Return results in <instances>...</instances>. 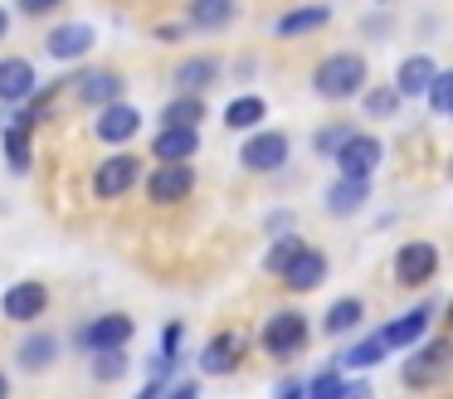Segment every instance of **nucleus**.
Listing matches in <instances>:
<instances>
[{
    "label": "nucleus",
    "mask_w": 453,
    "mask_h": 399,
    "mask_svg": "<svg viewBox=\"0 0 453 399\" xmlns=\"http://www.w3.org/2000/svg\"><path fill=\"white\" fill-rule=\"evenodd\" d=\"M5 35H11V10L0 5V39H5Z\"/></svg>",
    "instance_id": "37998d69"
},
{
    "label": "nucleus",
    "mask_w": 453,
    "mask_h": 399,
    "mask_svg": "<svg viewBox=\"0 0 453 399\" xmlns=\"http://www.w3.org/2000/svg\"><path fill=\"white\" fill-rule=\"evenodd\" d=\"M132 336H137V321H132L127 311H103V317L88 321V326L73 331V341H79L88 356H98V350H127Z\"/></svg>",
    "instance_id": "39448f33"
},
{
    "label": "nucleus",
    "mask_w": 453,
    "mask_h": 399,
    "mask_svg": "<svg viewBox=\"0 0 453 399\" xmlns=\"http://www.w3.org/2000/svg\"><path fill=\"white\" fill-rule=\"evenodd\" d=\"M439 73V64H434L429 54H410V58H400V68H395V93H400V103L404 97H424V88H429V78Z\"/></svg>",
    "instance_id": "5701e85b"
},
{
    "label": "nucleus",
    "mask_w": 453,
    "mask_h": 399,
    "mask_svg": "<svg viewBox=\"0 0 453 399\" xmlns=\"http://www.w3.org/2000/svg\"><path fill=\"white\" fill-rule=\"evenodd\" d=\"M205 122V97L200 93H176L161 107V127H200Z\"/></svg>",
    "instance_id": "cd10ccee"
},
{
    "label": "nucleus",
    "mask_w": 453,
    "mask_h": 399,
    "mask_svg": "<svg viewBox=\"0 0 453 399\" xmlns=\"http://www.w3.org/2000/svg\"><path fill=\"white\" fill-rule=\"evenodd\" d=\"M142 185V156L132 151H112L98 161V171H93V195L98 200H122V195H132Z\"/></svg>",
    "instance_id": "423d86ee"
},
{
    "label": "nucleus",
    "mask_w": 453,
    "mask_h": 399,
    "mask_svg": "<svg viewBox=\"0 0 453 399\" xmlns=\"http://www.w3.org/2000/svg\"><path fill=\"white\" fill-rule=\"evenodd\" d=\"M361 88H371V64L356 49H336L312 68V93L322 103H351L361 97Z\"/></svg>",
    "instance_id": "f257e3e1"
},
{
    "label": "nucleus",
    "mask_w": 453,
    "mask_h": 399,
    "mask_svg": "<svg viewBox=\"0 0 453 399\" xmlns=\"http://www.w3.org/2000/svg\"><path fill=\"white\" fill-rule=\"evenodd\" d=\"M346 389H351V380L332 365V370H322L317 380H307V395L303 399H346Z\"/></svg>",
    "instance_id": "2f4dec72"
},
{
    "label": "nucleus",
    "mask_w": 453,
    "mask_h": 399,
    "mask_svg": "<svg viewBox=\"0 0 453 399\" xmlns=\"http://www.w3.org/2000/svg\"><path fill=\"white\" fill-rule=\"evenodd\" d=\"M64 356V341L54 336V331H30V336L15 346V365L25 370V375H44V370H54Z\"/></svg>",
    "instance_id": "dca6fc26"
},
{
    "label": "nucleus",
    "mask_w": 453,
    "mask_h": 399,
    "mask_svg": "<svg viewBox=\"0 0 453 399\" xmlns=\"http://www.w3.org/2000/svg\"><path fill=\"white\" fill-rule=\"evenodd\" d=\"M196 195V165L190 161H157L147 171V200L151 204H180V200H190Z\"/></svg>",
    "instance_id": "0eeeda50"
},
{
    "label": "nucleus",
    "mask_w": 453,
    "mask_h": 399,
    "mask_svg": "<svg viewBox=\"0 0 453 399\" xmlns=\"http://www.w3.org/2000/svg\"><path fill=\"white\" fill-rule=\"evenodd\" d=\"M278 282H283L288 292H317V288L326 282V253L312 249V243H303V249H297L293 258L283 263Z\"/></svg>",
    "instance_id": "f8f14e48"
},
{
    "label": "nucleus",
    "mask_w": 453,
    "mask_h": 399,
    "mask_svg": "<svg viewBox=\"0 0 453 399\" xmlns=\"http://www.w3.org/2000/svg\"><path fill=\"white\" fill-rule=\"evenodd\" d=\"M332 161H336V175H346V180H371L385 161V142L375 132H351L336 146Z\"/></svg>",
    "instance_id": "20e7f679"
},
{
    "label": "nucleus",
    "mask_w": 453,
    "mask_h": 399,
    "mask_svg": "<svg viewBox=\"0 0 453 399\" xmlns=\"http://www.w3.org/2000/svg\"><path fill=\"white\" fill-rule=\"evenodd\" d=\"M40 93V73L25 54H5L0 58V103L5 107H20Z\"/></svg>",
    "instance_id": "ddd939ff"
},
{
    "label": "nucleus",
    "mask_w": 453,
    "mask_h": 399,
    "mask_svg": "<svg viewBox=\"0 0 453 399\" xmlns=\"http://www.w3.org/2000/svg\"><path fill=\"white\" fill-rule=\"evenodd\" d=\"M303 395H307V380H297V375H288L278 385V399H303Z\"/></svg>",
    "instance_id": "e433bc0d"
},
{
    "label": "nucleus",
    "mask_w": 453,
    "mask_h": 399,
    "mask_svg": "<svg viewBox=\"0 0 453 399\" xmlns=\"http://www.w3.org/2000/svg\"><path fill=\"white\" fill-rule=\"evenodd\" d=\"M395 107H400V93H395L390 83H375V88H361V112L371 117V122H390Z\"/></svg>",
    "instance_id": "c756f323"
},
{
    "label": "nucleus",
    "mask_w": 453,
    "mask_h": 399,
    "mask_svg": "<svg viewBox=\"0 0 453 399\" xmlns=\"http://www.w3.org/2000/svg\"><path fill=\"white\" fill-rule=\"evenodd\" d=\"M356 132V127L351 122H326L322 127V132H317L312 136V146H317V156H326V161H332V156H336V146H342L346 142V136H351Z\"/></svg>",
    "instance_id": "f704fd0d"
},
{
    "label": "nucleus",
    "mask_w": 453,
    "mask_h": 399,
    "mask_svg": "<svg viewBox=\"0 0 453 399\" xmlns=\"http://www.w3.org/2000/svg\"><path fill=\"white\" fill-rule=\"evenodd\" d=\"M161 389H166V385H161V380H147V385H142V395H137V399H161Z\"/></svg>",
    "instance_id": "a19ab883"
},
{
    "label": "nucleus",
    "mask_w": 453,
    "mask_h": 399,
    "mask_svg": "<svg viewBox=\"0 0 453 399\" xmlns=\"http://www.w3.org/2000/svg\"><path fill=\"white\" fill-rule=\"evenodd\" d=\"M346 399H371V389H365L361 380H351V389H346Z\"/></svg>",
    "instance_id": "79ce46f5"
},
{
    "label": "nucleus",
    "mask_w": 453,
    "mask_h": 399,
    "mask_svg": "<svg viewBox=\"0 0 453 399\" xmlns=\"http://www.w3.org/2000/svg\"><path fill=\"white\" fill-rule=\"evenodd\" d=\"M93 44H98V29L83 25V19H69V25H54V29H50V39H44V54L59 58V64H73V58H83Z\"/></svg>",
    "instance_id": "2eb2a0df"
},
{
    "label": "nucleus",
    "mask_w": 453,
    "mask_h": 399,
    "mask_svg": "<svg viewBox=\"0 0 453 399\" xmlns=\"http://www.w3.org/2000/svg\"><path fill=\"white\" fill-rule=\"evenodd\" d=\"M219 78H225V64H219L215 54H190V58L176 64L171 83H176V93H200L205 97V88H215Z\"/></svg>",
    "instance_id": "f3484780"
},
{
    "label": "nucleus",
    "mask_w": 453,
    "mask_h": 399,
    "mask_svg": "<svg viewBox=\"0 0 453 399\" xmlns=\"http://www.w3.org/2000/svg\"><path fill=\"white\" fill-rule=\"evenodd\" d=\"M0 146H5V165H11L15 175H25L35 165V136L25 132V127H5Z\"/></svg>",
    "instance_id": "c85d7f7f"
},
{
    "label": "nucleus",
    "mask_w": 453,
    "mask_h": 399,
    "mask_svg": "<svg viewBox=\"0 0 453 399\" xmlns=\"http://www.w3.org/2000/svg\"><path fill=\"white\" fill-rule=\"evenodd\" d=\"M161 399H200V385L196 380H176L171 389H161Z\"/></svg>",
    "instance_id": "c9c22d12"
},
{
    "label": "nucleus",
    "mask_w": 453,
    "mask_h": 399,
    "mask_svg": "<svg viewBox=\"0 0 453 399\" xmlns=\"http://www.w3.org/2000/svg\"><path fill=\"white\" fill-rule=\"evenodd\" d=\"M268 229H273V234H288V229H297V214H288V210L268 214Z\"/></svg>",
    "instance_id": "4c0bfd02"
},
{
    "label": "nucleus",
    "mask_w": 453,
    "mask_h": 399,
    "mask_svg": "<svg viewBox=\"0 0 453 399\" xmlns=\"http://www.w3.org/2000/svg\"><path fill=\"white\" fill-rule=\"evenodd\" d=\"M307 341H312V326H307V317H303V311H293V307L273 311V317L258 326V346H264V356H273V360L303 356Z\"/></svg>",
    "instance_id": "f03ea898"
},
{
    "label": "nucleus",
    "mask_w": 453,
    "mask_h": 399,
    "mask_svg": "<svg viewBox=\"0 0 453 399\" xmlns=\"http://www.w3.org/2000/svg\"><path fill=\"white\" fill-rule=\"evenodd\" d=\"M0 399H11V375L0 370Z\"/></svg>",
    "instance_id": "c03bdc74"
},
{
    "label": "nucleus",
    "mask_w": 453,
    "mask_h": 399,
    "mask_svg": "<svg viewBox=\"0 0 453 399\" xmlns=\"http://www.w3.org/2000/svg\"><path fill=\"white\" fill-rule=\"evenodd\" d=\"M239 19V5L234 0H190L186 5V25L190 29H205V35H219Z\"/></svg>",
    "instance_id": "4be33fe9"
},
{
    "label": "nucleus",
    "mask_w": 453,
    "mask_h": 399,
    "mask_svg": "<svg viewBox=\"0 0 453 399\" xmlns=\"http://www.w3.org/2000/svg\"><path fill=\"white\" fill-rule=\"evenodd\" d=\"M439 278V249L429 239H410L395 249V282L400 288H429Z\"/></svg>",
    "instance_id": "6e6552de"
},
{
    "label": "nucleus",
    "mask_w": 453,
    "mask_h": 399,
    "mask_svg": "<svg viewBox=\"0 0 453 399\" xmlns=\"http://www.w3.org/2000/svg\"><path fill=\"white\" fill-rule=\"evenodd\" d=\"M434 317H439V307H434V302H419V307H410V311H400V317L385 321V326H380V341H385L390 350H410V346H419V341L429 336Z\"/></svg>",
    "instance_id": "9d476101"
},
{
    "label": "nucleus",
    "mask_w": 453,
    "mask_h": 399,
    "mask_svg": "<svg viewBox=\"0 0 453 399\" xmlns=\"http://www.w3.org/2000/svg\"><path fill=\"white\" fill-rule=\"evenodd\" d=\"M44 311H50V288H44L40 278L11 282V288H5V297H0V317L15 321V326H30V321L44 317Z\"/></svg>",
    "instance_id": "1a4fd4ad"
},
{
    "label": "nucleus",
    "mask_w": 453,
    "mask_h": 399,
    "mask_svg": "<svg viewBox=\"0 0 453 399\" xmlns=\"http://www.w3.org/2000/svg\"><path fill=\"white\" fill-rule=\"evenodd\" d=\"M361 321H365V302L361 297H336L332 307H326V317H322V331L336 341V336H351Z\"/></svg>",
    "instance_id": "bb28decb"
},
{
    "label": "nucleus",
    "mask_w": 453,
    "mask_h": 399,
    "mask_svg": "<svg viewBox=\"0 0 453 399\" xmlns=\"http://www.w3.org/2000/svg\"><path fill=\"white\" fill-rule=\"evenodd\" d=\"M385 356H390V346L380 341V331H371V336H361L356 346H346L336 356V370H380Z\"/></svg>",
    "instance_id": "a878e982"
},
{
    "label": "nucleus",
    "mask_w": 453,
    "mask_h": 399,
    "mask_svg": "<svg viewBox=\"0 0 453 399\" xmlns=\"http://www.w3.org/2000/svg\"><path fill=\"white\" fill-rule=\"evenodd\" d=\"M273 239H278V243H273V249L264 253V268H268V272H273V278H278V272H283V263L293 258L297 249H303V234H297V229H288V234H273Z\"/></svg>",
    "instance_id": "72a5a7b5"
},
{
    "label": "nucleus",
    "mask_w": 453,
    "mask_h": 399,
    "mask_svg": "<svg viewBox=\"0 0 453 399\" xmlns=\"http://www.w3.org/2000/svg\"><path fill=\"white\" fill-rule=\"evenodd\" d=\"M414 356L404 360V370H400V380L410 389H429L434 380H439V370L449 365V336H434V341H424V346H410Z\"/></svg>",
    "instance_id": "9b49d317"
},
{
    "label": "nucleus",
    "mask_w": 453,
    "mask_h": 399,
    "mask_svg": "<svg viewBox=\"0 0 453 399\" xmlns=\"http://www.w3.org/2000/svg\"><path fill=\"white\" fill-rule=\"evenodd\" d=\"M375 5H390V0H375Z\"/></svg>",
    "instance_id": "a18cd8bd"
},
{
    "label": "nucleus",
    "mask_w": 453,
    "mask_h": 399,
    "mask_svg": "<svg viewBox=\"0 0 453 399\" xmlns=\"http://www.w3.org/2000/svg\"><path fill=\"white\" fill-rule=\"evenodd\" d=\"M365 200H371V180H346V175H336V180L326 185V214H336V219L361 214Z\"/></svg>",
    "instance_id": "b1692460"
},
{
    "label": "nucleus",
    "mask_w": 453,
    "mask_h": 399,
    "mask_svg": "<svg viewBox=\"0 0 453 399\" xmlns=\"http://www.w3.org/2000/svg\"><path fill=\"white\" fill-rule=\"evenodd\" d=\"M239 365H244V341L234 331H219V336L205 341V350H200V375H234Z\"/></svg>",
    "instance_id": "a211bd4d"
},
{
    "label": "nucleus",
    "mask_w": 453,
    "mask_h": 399,
    "mask_svg": "<svg viewBox=\"0 0 453 399\" xmlns=\"http://www.w3.org/2000/svg\"><path fill=\"white\" fill-rule=\"evenodd\" d=\"M186 29L190 25H157V39H166V44H171V39H186Z\"/></svg>",
    "instance_id": "ea45409f"
},
{
    "label": "nucleus",
    "mask_w": 453,
    "mask_h": 399,
    "mask_svg": "<svg viewBox=\"0 0 453 399\" xmlns=\"http://www.w3.org/2000/svg\"><path fill=\"white\" fill-rule=\"evenodd\" d=\"M288 161H293V142L278 127H254L244 136V146H239V165L254 175H278Z\"/></svg>",
    "instance_id": "7ed1b4c3"
},
{
    "label": "nucleus",
    "mask_w": 453,
    "mask_h": 399,
    "mask_svg": "<svg viewBox=\"0 0 453 399\" xmlns=\"http://www.w3.org/2000/svg\"><path fill=\"white\" fill-rule=\"evenodd\" d=\"M73 88H79V97L88 107H108V103H122V93H127V78L118 73V68H93V73H79L73 78Z\"/></svg>",
    "instance_id": "6ab92c4d"
},
{
    "label": "nucleus",
    "mask_w": 453,
    "mask_h": 399,
    "mask_svg": "<svg viewBox=\"0 0 453 399\" xmlns=\"http://www.w3.org/2000/svg\"><path fill=\"white\" fill-rule=\"evenodd\" d=\"M268 122V103L258 93H239L225 103V127L229 132H254V127Z\"/></svg>",
    "instance_id": "393cba45"
},
{
    "label": "nucleus",
    "mask_w": 453,
    "mask_h": 399,
    "mask_svg": "<svg viewBox=\"0 0 453 399\" xmlns=\"http://www.w3.org/2000/svg\"><path fill=\"white\" fill-rule=\"evenodd\" d=\"M54 5H64V0H20V10H25V15H50Z\"/></svg>",
    "instance_id": "58836bf2"
},
{
    "label": "nucleus",
    "mask_w": 453,
    "mask_h": 399,
    "mask_svg": "<svg viewBox=\"0 0 453 399\" xmlns=\"http://www.w3.org/2000/svg\"><path fill=\"white\" fill-rule=\"evenodd\" d=\"M137 132H142V107H132V103H108V107H98L93 136H98L103 146H127Z\"/></svg>",
    "instance_id": "4468645a"
},
{
    "label": "nucleus",
    "mask_w": 453,
    "mask_h": 399,
    "mask_svg": "<svg viewBox=\"0 0 453 399\" xmlns=\"http://www.w3.org/2000/svg\"><path fill=\"white\" fill-rule=\"evenodd\" d=\"M200 127H161L151 136V161H196Z\"/></svg>",
    "instance_id": "aec40b11"
},
{
    "label": "nucleus",
    "mask_w": 453,
    "mask_h": 399,
    "mask_svg": "<svg viewBox=\"0 0 453 399\" xmlns=\"http://www.w3.org/2000/svg\"><path fill=\"white\" fill-rule=\"evenodd\" d=\"M132 370L127 350H98V356H88V375L98 380V385H112V380H122Z\"/></svg>",
    "instance_id": "7c9ffc66"
},
{
    "label": "nucleus",
    "mask_w": 453,
    "mask_h": 399,
    "mask_svg": "<svg viewBox=\"0 0 453 399\" xmlns=\"http://www.w3.org/2000/svg\"><path fill=\"white\" fill-rule=\"evenodd\" d=\"M424 97H429V112H434V117H449V112H453V73H449V68H439V73L429 78Z\"/></svg>",
    "instance_id": "473e14b6"
},
{
    "label": "nucleus",
    "mask_w": 453,
    "mask_h": 399,
    "mask_svg": "<svg viewBox=\"0 0 453 399\" xmlns=\"http://www.w3.org/2000/svg\"><path fill=\"white\" fill-rule=\"evenodd\" d=\"M332 25V5H293L278 15V39H303V35H317V29Z\"/></svg>",
    "instance_id": "412c9836"
}]
</instances>
